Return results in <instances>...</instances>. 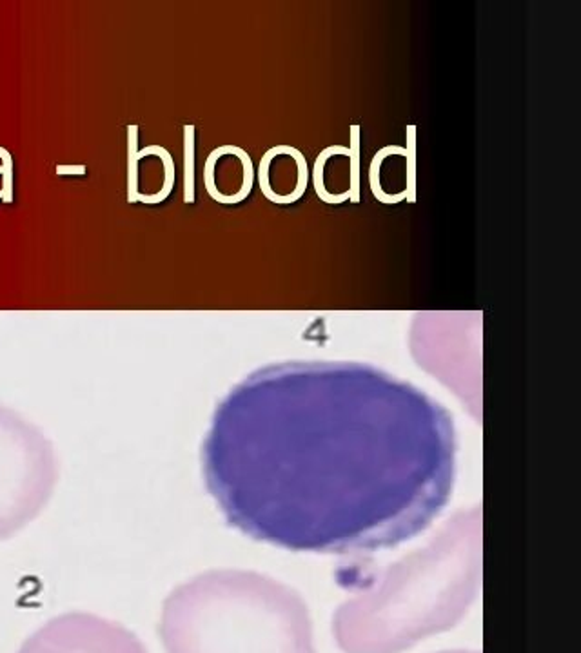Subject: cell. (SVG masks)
Listing matches in <instances>:
<instances>
[{
	"instance_id": "ba28073f",
	"label": "cell",
	"mask_w": 581,
	"mask_h": 653,
	"mask_svg": "<svg viewBox=\"0 0 581 653\" xmlns=\"http://www.w3.org/2000/svg\"><path fill=\"white\" fill-rule=\"evenodd\" d=\"M333 154H349V147H345V145H329V147H325V149L318 154V158H316V162H314L313 182H314V191H316V194L320 196L322 201L331 203V205H338V203H343L345 200H349L351 196H349V191H345V192H342L340 196L334 198V196H331V194L327 192V189H325V185H323V167H325L327 158L333 156Z\"/></svg>"
},
{
	"instance_id": "7a4b0ae2",
	"label": "cell",
	"mask_w": 581,
	"mask_h": 653,
	"mask_svg": "<svg viewBox=\"0 0 581 653\" xmlns=\"http://www.w3.org/2000/svg\"><path fill=\"white\" fill-rule=\"evenodd\" d=\"M165 653H314L311 620L289 590L246 572H210L164 602Z\"/></svg>"
},
{
	"instance_id": "52a82bcc",
	"label": "cell",
	"mask_w": 581,
	"mask_h": 653,
	"mask_svg": "<svg viewBox=\"0 0 581 653\" xmlns=\"http://www.w3.org/2000/svg\"><path fill=\"white\" fill-rule=\"evenodd\" d=\"M183 201H195V126H183Z\"/></svg>"
},
{
	"instance_id": "9c48e42d",
	"label": "cell",
	"mask_w": 581,
	"mask_h": 653,
	"mask_svg": "<svg viewBox=\"0 0 581 653\" xmlns=\"http://www.w3.org/2000/svg\"><path fill=\"white\" fill-rule=\"evenodd\" d=\"M349 200L360 201V126H351L349 145Z\"/></svg>"
},
{
	"instance_id": "7c38bea8",
	"label": "cell",
	"mask_w": 581,
	"mask_h": 653,
	"mask_svg": "<svg viewBox=\"0 0 581 653\" xmlns=\"http://www.w3.org/2000/svg\"><path fill=\"white\" fill-rule=\"evenodd\" d=\"M0 158H3V200L6 203L14 201V160H12V153L5 147H0Z\"/></svg>"
},
{
	"instance_id": "5bb4252c",
	"label": "cell",
	"mask_w": 581,
	"mask_h": 653,
	"mask_svg": "<svg viewBox=\"0 0 581 653\" xmlns=\"http://www.w3.org/2000/svg\"><path fill=\"white\" fill-rule=\"evenodd\" d=\"M5 173V167H0V174H3Z\"/></svg>"
},
{
	"instance_id": "8992f818",
	"label": "cell",
	"mask_w": 581,
	"mask_h": 653,
	"mask_svg": "<svg viewBox=\"0 0 581 653\" xmlns=\"http://www.w3.org/2000/svg\"><path fill=\"white\" fill-rule=\"evenodd\" d=\"M147 154H158L162 158V163H164V171H165V178H164V185L160 189V192H156L155 196H145V194H138L136 201H142V203H147V205H153V203H160L164 201L171 191H173V185H174V162H173V156L171 153L162 147V145H147L144 147L142 151H138V160L147 156Z\"/></svg>"
},
{
	"instance_id": "6da1fadb",
	"label": "cell",
	"mask_w": 581,
	"mask_h": 653,
	"mask_svg": "<svg viewBox=\"0 0 581 653\" xmlns=\"http://www.w3.org/2000/svg\"><path fill=\"white\" fill-rule=\"evenodd\" d=\"M210 494L244 536L293 552L365 554L422 534L451 499V419L356 368L253 378L202 449Z\"/></svg>"
},
{
	"instance_id": "3957f363",
	"label": "cell",
	"mask_w": 581,
	"mask_h": 653,
	"mask_svg": "<svg viewBox=\"0 0 581 653\" xmlns=\"http://www.w3.org/2000/svg\"><path fill=\"white\" fill-rule=\"evenodd\" d=\"M57 481L59 462L46 435L0 408V541L42 512Z\"/></svg>"
},
{
	"instance_id": "277c9868",
	"label": "cell",
	"mask_w": 581,
	"mask_h": 653,
	"mask_svg": "<svg viewBox=\"0 0 581 653\" xmlns=\"http://www.w3.org/2000/svg\"><path fill=\"white\" fill-rule=\"evenodd\" d=\"M19 653H147V649L122 624L93 613L71 611L32 633Z\"/></svg>"
},
{
	"instance_id": "4fadbf2b",
	"label": "cell",
	"mask_w": 581,
	"mask_h": 653,
	"mask_svg": "<svg viewBox=\"0 0 581 653\" xmlns=\"http://www.w3.org/2000/svg\"><path fill=\"white\" fill-rule=\"evenodd\" d=\"M57 174L59 176H66V174H73V176H77V174H86V167L84 165H59L57 167Z\"/></svg>"
},
{
	"instance_id": "5b68a950",
	"label": "cell",
	"mask_w": 581,
	"mask_h": 653,
	"mask_svg": "<svg viewBox=\"0 0 581 653\" xmlns=\"http://www.w3.org/2000/svg\"><path fill=\"white\" fill-rule=\"evenodd\" d=\"M389 154H404V156H406V147H400V145H385V147H381V149L374 154V158H372V162H370L369 182H370V191H372L374 198H376L380 203L395 205V203H398V201H402V200H408V192H406V189H404L402 192L389 196V194H385V192L381 191V187H380V174H378V173H380V165H381V162H383L387 156H389Z\"/></svg>"
},
{
	"instance_id": "30bf717a",
	"label": "cell",
	"mask_w": 581,
	"mask_h": 653,
	"mask_svg": "<svg viewBox=\"0 0 581 653\" xmlns=\"http://www.w3.org/2000/svg\"><path fill=\"white\" fill-rule=\"evenodd\" d=\"M129 131V136H127V142H129V151H127V201H136L138 198V180H136V165H138V151H136V145H138V127L136 126H129L127 127Z\"/></svg>"
},
{
	"instance_id": "8fae6325",
	"label": "cell",
	"mask_w": 581,
	"mask_h": 653,
	"mask_svg": "<svg viewBox=\"0 0 581 653\" xmlns=\"http://www.w3.org/2000/svg\"><path fill=\"white\" fill-rule=\"evenodd\" d=\"M408 201H417V126H408Z\"/></svg>"
}]
</instances>
